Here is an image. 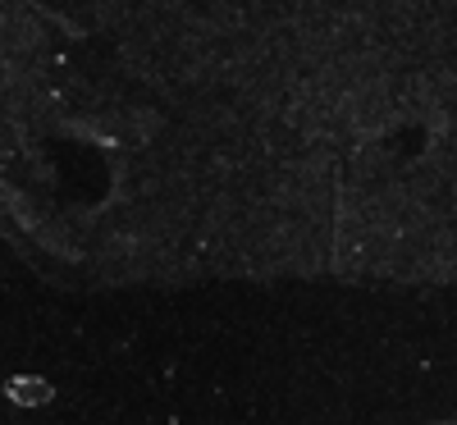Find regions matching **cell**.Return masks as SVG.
I'll return each mask as SVG.
<instances>
[{
  "label": "cell",
  "mask_w": 457,
  "mask_h": 425,
  "mask_svg": "<svg viewBox=\"0 0 457 425\" xmlns=\"http://www.w3.org/2000/svg\"><path fill=\"white\" fill-rule=\"evenodd\" d=\"M114 170L211 275L457 284V0H124Z\"/></svg>",
  "instance_id": "1"
}]
</instances>
